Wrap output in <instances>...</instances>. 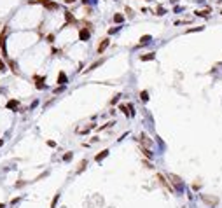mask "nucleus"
<instances>
[{"label": "nucleus", "instance_id": "1", "mask_svg": "<svg viewBox=\"0 0 222 208\" xmlns=\"http://www.w3.org/2000/svg\"><path fill=\"white\" fill-rule=\"evenodd\" d=\"M203 203H206L210 208H215L217 205H219V198H215V196H208V194H203L201 196Z\"/></svg>", "mask_w": 222, "mask_h": 208}, {"label": "nucleus", "instance_id": "2", "mask_svg": "<svg viewBox=\"0 0 222 208\" xmlns=\"http://www.w3.org/2000/svg\"><path fill=\"white\" fill-rule=\"evenodd\" d=\"M168 178L172 180V184H173V186H175L177 189H180V187H182V178H180V177H177V175L170 173V175H168Z\"/></svg>", "mask_w": 222, "mask_h": 208}, {"label": "nucleus", "instance_id": "3", "mask_svg": "<svg viewBox=\"0 0 222 208\" xmlns=\"http://www.w3.org/2000/svg\"><path fill=\"white\" fill-rule=\"evenodd\" d=\"M5 35H7V28H4L2 33H0V47H2L4 54H7V51H5Z\"/></svg>", "mask_w": 222, "mask_h": 208}, {"label": "nucleus", "instance_id": "4", "mask_svg": "<svg viewBox=\"0 0 222 208\" xmlns=\"http://www.w3.org/2000/svg\"><path fill=\"white\" fill-rule=\"evenodd\" d=\"M89 35H91L89 30H84V28H82V30L79 31V39H81V40H84V42L89 40Z\"/></svg>", "mask_w": 222, "mask_h": 208}, {"label": "nucleus", "instance_id": "5", "mask_svg": "<svg viewBox=\"0 0 222 208\" xmlns=\"http://www.w3.org/2000/svg\"><path fill=\"white\" fill-rule=\"evenodd\" d=\"M109 44H110V40H109V39H103V40H101V44L98 46V52H103L107 47H109Z\"/></svg>", "mask_w": 222, "mask_h": 208}, {"label": "nucleus", "instance_id": "6", "mask_svg": "<svg viewBox=\"0 0 222 208\" xmlns=\"http://www.w3.org/2000/svg\"><path fill=\"white\" fill-rule=\"evenodd\" d=\"M158 178H159V182H161V186H164V187L168 189V191H173V189H172V186H170V184H168V180H166V178L163 177L161 173H159V175H158Z\"/></svg>", "mask_w": 222, "mask_h": 208}, {"label": "nucleus", "instance_id": "7", "mask_svg": "<svg viewBox=\"0 0 222 208\" xmlns=\"http://www.w3.org/2000/svg\"><path fill=\"white\" fill-rule=\"evenodd\" d=\"M44 7H46V9H49V10H54V9H58V4H54V2H49V0H47V2L44 4Z\"/></svg>", "mask_w": 222, "mask_h": 208}, {"label": "nucleus", "instance_id": "8", "mask_svg": "<svg viewBox=\"0 0 222 208\" xmlns=\"http://www.w3.org/2000/svg\"><path fill=\"white\" fill-rule=\"evenodd\" d=\"M107 156H109V149H105V150H101V152H100V154H98L96 157H94V159H96V161L100 163L101 159H103V157H107Z\"/></svg>", "mask_w": 222, "mask_h": 208}, {"label": "nucleus", "instance_id": "9", "mask_svg": "<svg viewBox=\"0 0 222 208\" xmlns=\"http://www.w3.org/2000/svg\"><path fill=\"white\" fill-rule=\"evenodd\" d=\"M33 79H35V82H37V88H40L42 89V88H44V84H42L44 82V79H42V77H37V75H35Z\"/></svg>", "mask_w": 222, "mask_h": 208}, {"label": "nucleus", "instance_id": "10", "mask_svg": "<svg viewBox=\"0 0 222 208\" xmlns=\"http://www.w3.org/2000/svg\"><path fill=\"white\" fill-rule=\"evenodd\" d=\"M156 58V52H149L147 56H142V61H147V60H154Z\"/></svg>", "mask_w": 222, "mask_h": 208}, {"label": "nucleus", "instance_id": "11", "mask_svg": "<svg viewBox=\"0 0 222 208\" xmlns=\"http://www.w3.org/2000/svg\"><path fill=\"white\" fill-rule=\"evenodd\" d=\"M58 82H60V84H65V82H67V75H65L63 72H60V75H58Z\"/></svg>", "mask_w": 222, "mask_h": 208}, {"label": "nucleus", "instance_id": "12", "mask_svg": "<svg viewBox=\"0 0 222 208\" xmlns=\"http://www.w3.org/2000/svg\"><path fill=\"white\" fill-rule=\"evenodd\" d=\"M18 102H16V100H10L9 103H7V108H18Z\"/></svg>", "mask_w": 222, "mask_h": 208}, {"label": "nucleus", "instance_id": "13", "mask_svg": "<svg viewBox=\"0 0 222 208\" xmlns=\"http://www.w3.org/2000/svg\"><path fill=\"white\" fill-rule=\"evenodd\" d=\"M65 18H67V23H75V19H74V16L70 12H65Z\"/></svg>", "mask_w": 222, "mask_h": 208}, {"label": "nucleus", "instance_id": "14", "mask_svg": "<svg viewBox=\"0 0 222 208\" xmlns=\"http://www.w3.org/2000/svg\"><path fill=\"white\" fill-rule=\"evenodd\" d=\"M101 63H103V60H98V61H94V63H93V65H91V67H89V68H88V70H94L96 67H100Z\"/></svg>", "mask_w": 222, "mask_h": 208}, {"label": "nucleus", "instance_id": "15", "mask_svg": "<svg viewBox=\"0 0 222 208\" xmlns=\"http://www.w3.org/2000/svg\"><path fill=\"white\" fill-rule=\"evenodd\" d=\"M86 165H88V161L84 159V161H81V166L77 168V173H81V171H84V168H86Z\"/></svg>", "mask_w": 222, "mask_h": 208}, {"label": "nucleus", "instance_id": "16", "mask_svg": "<svg viewBox=\"0 0 222 208\" xmlns=\"http://www.w3.org/2000/svg\"><path fill=\"white\" fill-rule=\"evenodd\" d=\"M142 152H143V156H147V157H152V152L147 149V147H142Z\"/></svg>", "mask_w": 222, "mask_h": 208}, {"label": "nucleus", "instance_id": "17", "mask_svg": "<svg viewBox=\"0 0 222 208\" xmlns=\"http://www.w3.org/2000/svg\"><path fill=\"white\" fill-rule=\"evenodd\" d=\"M140 40H142V44H145V42H151V40H152V37H151V35H143Z\"/></svg>", "mask_w": 222, "mask_h": 208}, {"label": "nucleus", "instance_id": "18", "mask_svg": "<svg viewBox=\"0 0 222 208\" xmlns=\"http://www.w3.org/2000/svg\"><path fill=\"white\" fill-rule=\"evenodd\" d=\"M122 19H124L122 14H116V16H114V21H116V23H122Z\"/></svg>", "mask_w": 222, "mask_h": 208}, {"label": "nucleus", "instance_id": "19", "mask_svg": "<svg viewBox=\"0 0 222 208\" xmlns=\"http://www.w3.org/2000/svg\"><path fill=\"white\" fill-rule=\"evenodd\" d=\"M140 96H142V100H143V102H147V100H149V93H147V91H142Z\"/></svg>", "mask_w": 222, "mask_h": 208}, {"label": "nucleus", "instance_id": "20", "mask_svg": "<svg viewBox=\"0 0 222 208\" xmlns=\"http://www.w3.org/2000/svg\"><path fill=\"white\" fill-rule=\"evenodd\" d=\"M58 199H60V194H56V196H54V199H52V203H51V208H54V207H56V203H58Z\"/></svg>", "mask_w": 222, "mask_h": 208}, {"label": "nucleus", "instance_id": "21", "mask_svg": "<svg viewBox=\"0 0 222 208\" xmlns=\"http://www.w3.org/2000/svg\"><path fill=\"white\" fill-rule=\"evenodd\" d=\"M47 0H30V4H46Z\"/></svg>", "mask_w": 222, "mask_h": 208}, {"label": "nucleus", "instance_id": "22", "mask_svg": "<svg viewBox=\"0 0 222 208\" xmlns=\"http://www.w3.org/2000/svg\"><path fill=\"white\" fill-rule=\"evenodd\" d=\"M0 72H5V63L0 60Z\"/></svg>", "mask_w": 222, "mask_h": 208}, {"label": "nucleus", "instance_id": "23", "mask_svg": "<svg viewBox=\"0 0 222 208\" xmlns=\"http://www.w3.org/2000/svg\"><path fill=\"white\" fill-rule=\"evenodd\" d=\"M63 159H65V161H70V159H72V154H70V152H68V154H65V157H63Z\"/></svg>", "mask_w": 222, "mask_h": 208}, {"label": "nucleus", "instance_id": "24", "mask_svg": "<svg viewBox=\"0 0 222 208\" xmlns=\"http://www.w3.org/2000/svg\"><path fill=\"white\" fill-rule=\"evenodd\" d=\"M164 12H166V10L163 9V7H159V9H158V14H164Z\"/></svg>", "mask_w": 222, "mask_h": 208}, {"label": "nucleus", "instance_id": "25", "mask_svg": "<svg viewBox=\"0 0 222 208\" xmlns=\"http://www.w3.org/2000/svg\"><path fill=\"white\" fill-rule=\"evenodd\" d=\"M65 2H68V4H70V2H75V0H65Z\"/></svg>", "mask_w": 222, "mask_h": 208}]
</instances>
